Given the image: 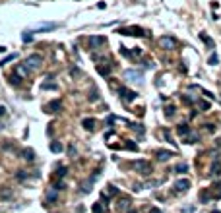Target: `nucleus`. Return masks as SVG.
<instances>
[{
  "label": "nucleus",
  "instance_id": "obj_1",
  "mask_svg": "<svg viewBox=\"0 0 221 213\" xmlns=\"http://www.w3.org/2000/svg\"><path fill=\"white\" fill-rule=\"evenodd\" d=\"M118 33L120 35H136V37H146L147 35L142 27H122V29H118Z\"/></svg>",
  "mask_w": 221,
  "mask_h": 213
},
{
  "label": "nucleus",
  "instance_id": "obj_2",
  "mask_svg": "<svg viewBox=\"0 0 221 213\" xmlns=\"http://www.w3.org/2000/svg\"><path fill=\"white\" fill-rule=\"evenodd\" d=\"M25 64L29 66V70H37L39 66L43 64V58H41V54H31V56H27V60H25Z\"/></svg>",
  "mask_w": 221,
  "mask_h": 213
},
{
  "label": "nucleus",
  "instance_id": "obj_3",
  "mask_svg": "<svg viewBox=\"0 0 221 213\" xmlns=\"http://www.w3.org/2000/svg\"><path fill=\"white\" fill-rule=\"evenodd\" d=\"M134 169H136V171H138V172H142L144 176L151 172V165H149V163H147V161H142V159L134 163Z\"/></svg>",
  "mask_w": 221,
  "mask_h": 213
},
{
  "label": "nucleus",
  "instance_id": "obj_4",
  "mask_svg": "<svg viewBox=\"0 0 221 213\" xmlns=\"http://www.w3.org/2000/svg\"><path fill=\"white\" fill-rule=\"evenodd\" d=\"M88 43H89V49H99V46H103L107 43V39L101 37V35H93V37L88 39Z\"/></svg>",
  "mask_w": 221,
  "mask_h": 213
},
{
  "label": "nucleus",
  "instance_id": "obj_5",
  "mask_svg": "<svg viewBox=\"0 0 221 213\" xmlns=\"http://www.w3.org/2000/svg\"><path fill=\"white\" fill-rule=\"evenodd\" d=\"M118 95L124 99L126 103H132L134 99H136V91H132V89H126V87H120V89H118Z\"/></svg>",
  "mask_w": 221,
  "mask_h": 213
},
{
  "label": "nucleus",
  "instance_id": "obj_6",
  "mask_svg": "<svg viewBox=\"0 0 221 213\" xmlns=\"http://www.w3.org/2000/svg\"><path fill=\"white\" fill-rule=\"evenodd\" d=\"M60 106H62V103H60L58 99H55V101H51L49 105H45V109H43V111L49 112V114H55V112L60 111Z\"/></svg>",
  "mask_w": 221,
  "mask_h": 213
},
{
  "label": "nucleus",
  "instance_id": "obj_7",
  "mask_svg": "<svg viewBox=\"0 0 221 213\" xmlns=\"http://www.w3.org/2000/svg\"><path fill=\"white\" fill-rule=\"evenodd\" d=\"M124 78H128L130 81H140V84H142V72H140V70H126L124 72Z\"/></svg>",
  "mask_w": 221,
  "mask_h": 213
},
{
  "label": "nucleus",
  "instance_id": "obj_8",
  "mask_svg": "<svg viewBox=\"0 0 221 213\" xmlns=\"http://www.w3.org/2000/svg\"><path fill=\"white\" fill-rule=\"evenodd\" d=\"M221 174V159L217 157H213V163H212V171H210V176H219Z\"/></svg>",
  "mask_w": 221,
  "mask_h": 213
},
{
  "label": "nucleus",
  "instance_id": "obj_9",
  "mask_svg": "<svg viewBox=\"0 0 221 213\" xmlns=\"http://www.w3.org/2000/svg\"><path fill=\"white\" fill-rule=\"evenodd\" d=\"M188 188H190V180H188V178H180V180L175 182V190L179 192V194H180V192H186Z\"/></svg>",
  "mask_w": 221,
  "mask_h": 213
},
{
  "label": "nucleus",
  "instance_id": "obj_10",
  "mask_svg": "<svg viewBox=\"0 0 221 213\" xmlns=\"http://www.w3.org/2000/svg\"><path fill=\"white\" fill-rule=\"evenodd\" d=\"M159 45H161L163 49H175L177 41L173 37H161V39H159Z\"/></svg>",
  "mask_w": 221,
  "mask_h": 213
},
{
  "label": "nucleus",
  "instance_id": "obj_11",
  "mask_svg": "<svg viewBox=\"0 0 221 213\" xmlns=\"http://www.w3.org/2000/svg\"><path fill=\"white\" fill-rule=\"evenodd\" d=\"M155 155H157V159H159V161H169L171 157H175V153H173V151H165V149L155 151Z\"/></svg>",
  "mask_w": 221,
  "mask_h": 213
},
{
  "label": "nucleus",
  "instance_id": "obj_12",
  "mask_svg": "<svg viewBox=\"0 0 221 213\" xmlns=\"http://www.w3.org/2000/svg\"><path fill=\"white\" fill-rule=\"evenodd\" d=\"M51 29H56V23H41V25L33 27L31 33H37V31H51Z\"/></svg>",
  "mask_w": 221,
  "mask_h": 213
},
{
  "label": "nucleus",
  "instance_id": "obj_13",
  "mask_svg": "<svg viewBox=\"0 0 221 213\" xmlns=\"http://www.w3.org/2000/svg\"><path fill=\"white\" fill-rule=\"evenodd\" d=\"M190 132H192V128H190L188 124H184V122L177 126V134H179V136H182V138H186V136H188Z\"/></svg>",
  "mask_w": 221,
  "mask_h": 213
},
{
  "label": "nucleus",
  "instance_id": "obj_14",
  "mask_svg": "<svg viewBox=\"0 0 221 213\" xmlns=\"http://www.w3.org/2000/svg\"><path fill=\"white\" fill-rule=\"evenodd\" d=\"M210 190H212L213 199H219V198H221V180H219V182H215V184H213Z\"/></svg>",
  "mask_w": 221,
  "mask_h": 213
},
{
  "label": "nucleus",
  "instance_id": "obj_15",
  "mask_svg": "<svg viewBox=\"0 0 221 213\" xmlns=\"http://www.w3.org/2000/svg\"><path fill=\"white\" fill-rule=\"evenodd\" d=\"M56 198H58V190H52V192H49V194H47V204L45 205H51V204H55L56 202Z\"/></svg>",
  "mask_w": 221,
  "mask_h": 213
},
{
  "label": "nucleus",
  "instance_id": "obj_16",
  "mask_svg": "<svg viewBox=\"0 0 221 213\" xmlns=\"http://www.w3.org/2000/svg\"><path fill=\"white\" fill-rule=\"evenodd\" d=\"M198 139H200V136L196 134V132H190V134L184 138V144H196Z\"/></svg>",
  "mask_w": 221,
  "mask_h": 213
},
{
  "label": "nucleus",
  "instance_id": "obj_17",
  "mask_svg": "<svg viewBox=\"0 0 221 213\" xmlns=\"http://www.w3.org/2000/svg\"><path fill=\"white\" fill-rule=\"evenodd\" d=\"M175 172H177V174H184V172H188V165H186V163H179V165L175 167Z\"/></svg>",
  "mask_w": 221,
  "mask_h": 213
},
{
  "label": "nucleus",
  "instance_id": "obj_18",
  "mask_svg": "<svg viewBox=\"0 0 221 213\" xmlns=\"http://www.w3.org/2000/svg\"><path fill=\"white\" fill-rule=\"evenodd\" d=\"M200 39H202V41L206 43V45L210 46V49H213V46H215V43H213V39H212V37H207L206 33H200Z\"/></svg>",
  "mask_w": 221,
  "mask_h": 213
},
{
  "label": "nucleus",
  "instance_id": "obj_19",
  "mask_svg": "<svg viewBox=\"0 0 221 213\" xmlns=\"http://www.w3.org/2000/svg\"><path fill=\"white\" fill-rule=\"evenodd\" d=\"M212 198H213V196H212V190H202V192H200V199H202L204 204H206V202H210Z\"/></svg>",
  "mask_w": 221,
  "mask_h": 213
},
{
  "label": "nucleus",
  "instance_id": "obj_20",
  "mask_svg": "<svg viewBox=\"0 0 221 213\" xmlns=\"http://www.w3.org/2000/svg\"><path fill=\"white\" fill-rule=\"evenodd\" d=\"M82 124H83V128H85V130H93V128H95V120H93V118H85Z\"/></svg>",
  "mask_w": 221,
  "mask_h": 213
},
{
  "label": "nucleus",
  "instance_id": "obj_21",
  "mask_svg": "<svg viewBox=\"0 0 221 213\" xmlns=\"http://www.w3.org/2000/svg\"><path fill=\"white\" fill-rule=\"evenodd\" d=\"M10 84L19 85V84H22V76H18V74H12V76H10Z\"/></svg>",
  "mask_w": 221,
  "mask_h": 213
},
{
  "label": "nucleus",
  "instance_id": "obj_22",
  "mask_svg": "<svg viewBox=\"0 0 221 213\" xmlns=\"http://www.w3.org/2000/svg\"><path fill=\"white\" fill-rule=\"evenodd\" d=\"M0 198L2 199H10L12 198V192H10L8 188H2V190H0Z\"/></svg>",
  "mask_w": 221,
  "mask_h": 213
},
{
  "label": "nucleus",
  "instance_id": "obj_23",
  "mask_svg": "<svg viewBox=\"0 0 221 213\" xmlns=\"http://www.w3.org/2000/svg\"><path fill=\"white\" fill-rule=\"evenodd\" d=\"M23 159H27V161H33V159H35V153H33L31 149H25V151H23Z\"/></svg>",
  "mask_w": 221,
  "mask_h": 213
},
{
  "label": "nucleus",
  "instance_id": "obj_24",
  "mask_svg": "<svg viewBox=\"0 0 221 213\" xmlns=\"http://www.w3.org/2000/svg\"><path fill=\"white\" fill-rule=\"evenodd\" d=\"M16 56H18V54H16V52H12V54H8V56H6V58H4V60H0V66H4V64H8V62H12V60H14V58H16Z\"/></svg>",
  "mask_w": 221,
  "mask_h": 213
},
{
  "label": "nucleus",
  "instance_id": "obj_25",
  "mask_svg": "<svg viewBox=\"0 0 221 213\" xmlns=\"http://www.w3.org/2000/svg\"><path fill=\"white\" fill-rule=\"evenodd\" d=\"M51 151H52V153H60V151H62V144L52 142V144H51Z\"/></svg>",
  "mask_w": 221,
  "mask_h": 213
},
{
  "label": "nucleus",
  "instance_id": "obj_26",
  "mask_svg": "<svg viewBox=\"0 0 221 213\" xmlns=\"http://www.w3.org/2000/svg\"><path fill=\"white\" fill-rule=\"evenodd\" d=\"M198 106L202 109V111H210V109H212V105H210L207 101H198Z\"/></svg>",
  "mask_w": 221,
  "mask_h": 213
},
{
  "label": "nucleus",
  "instance_id": "obj_27",
  "mask_svg": "<svg viewBox=\"0 0 221 213\" xmlns=\"http://www.w3.org/2000/svg\"><path fill=\"white\" fill-rule=\"evenodd\" d=\"M105 209H107V207H103L101 204H95V205H93V213H105Z\"/></svg>",
  "mask_w": 221,
  "mask_h": 213
},
{
  "label": "nucleus",
  "instance_id": "obj_28",
  "mask_svg": "<svg viewBox=\"0 0 221 213\" xmlns=\"http://www.w3.org/2000/svg\"><path fill=\"white\" fill-rule=\"evenodd\" d=\"M22 39H23V41H25V43H29V41H31V39H33V33H31V31H25V33H23V35H22Z\"/></svg>",
  "mask_w": 221,
  "mask_h": 213
},
{
  "label": "nucleus",
  "instance_id": "obj_29",
  "mask_svg": "<svg viewBox=\"0 0 221 213\" xmlns=\"http://www.w3.org/2000/svg\"><path fill=\"white\" fill-rule=\"evenodd\" d=\"M120 54H122V56H126V58H130V56H132V52H128V49H126V46H122V45H120Z\"/></svg>",
  "mask_w": 221,
  "mask_h": 213
},
{
  "label": "nucleus",
  "instance_id": "obj_30",
  "mask_svg": "<svg viewBox=\"0 0 221 213\" xmlns=\"http://www.w3.org/2000/svg\"><path fill=\"white\" fill-rule=\"evenodd\" d=\"M165 114H167V118L175 116V106H167V109H165Z\"/></svg>",
  "mask_w": 221,
  "mask_h": 213
},
{
  "label": "nucleus",
  "instance_id": "obj_31",
  "mask_svg": "<svg viewBox=\"0 0 221 213\" xmlns=\"http://www.w3.org/2000/svg\"><path fill=\"white\" fill-rule=\"evenodd\" d=\"M97 70H99V74H101V76H105V78L109 76V72H111L109 68H103V66H97Z\"/></svg>",
  "mask_w": 221,
  "mask_h": 213
},
{
  "label": "nucleus",
  "instance_id": "obj_32",
  "mask_svg": "<svg viewBox=\"0 0 221 213\" xmlns=\"http://www.w3.org/2000/svg\"><path fill=\"white\" fill-rule=\"evenodd\" d=\"M207 62H210V64H212V66H215L217 62H219V58H217V54H212V56H210V60H207Z\"/></svg>",
  "mask_w": 221,
  "mask_h": 213
},
{
  "label": "nucleus",
  "instance_id": "obj_33",
  "mask_svg": "<svg viewBox=\"0 0 221 213\" xmlns=\"http://www.w3.org/2000/svg\"><path fill=\"white\" fill-rule=\"evenodd\" d=\"M194 211H196V205H186L182 209V213H194Z\"/></svg>",
  "mask_w": 221,
  "mask_h": 213
},
{
  "label": "nucleus",
  "instance_id": "obj_34",
  "mask_svg": "<svg viewBox=\"0 0 221 213\" xmlns=\"http://www.w3.org/2000/svg\"><path fill=\"white\" fill-rule=\"evenodd\" d=\"M126 147H128V149H132V151H138V145L134 144V142H128V144H126Z\"/></svg>",
  "mask_w": 221,
  "mask_h": 213
},
{
  "label": "nucleus",
  "instance_id": "obj_35",
  "mask_svg": "<svg viewBox=\"0 0 221 213\" xmlns=\"http://www.w3.org/2000/svg\"><path fill=\"white\" fill-rule=\"evenodd\" d=\"M43 89H56V84H43Z\"/></svg>",
  "mask_w": 221,
  "mask_h": 213
},
{
  "label": "nucleus",
  "instance_id": "obj_36",
  "mask_svg": "<svg viewBox=\"0 0 221 213\" xmlns=\"http://www.w3.org/2000/svg\"><path fill=\"white\" fill-rule=\"evenodd\" d=\"M128 204H130L128 199H124V202H122V204H118V209H122V211H124V209L128 207Z\"/></svg>",
  "mask_w": 221,
  "mask_h": 213
},
{
  "label": "nucleus",
  "instance_id": "obj_37",
  "mask_svg": "<svg viewBox=\"0 0 221 213\" xmlns=\"http://www.w3.org/2000/svg\"><path fill=\"white\" fill-rule=\"evenodd\" d=\"M56 174H58V176H60V178H62V176H64V174H66V167H60V169H58V171H56Z\"/></svg>",
  "mask_w": 221,
  "mask_h": 213
},
{
  "label": "nucleus",
  "instance_id": "obj_38",
  "mask_svg": "<svg viewBox=\"0 0 221 213\" xmlns=\"http://www.w3.org/2000/svg\"><path fill=\"white\" fill-rule=\"evenodd\" d=\"M109 194L111 196H116V188H115V186H109Z\"/></svg>",
  "mask_w": 221,
  "mask_h": 213
},
{
  "label": "nucleus",
  "instance_id": "obj_39",
  "mask_svg": "<svg viewBox=\"0 0 221 213\" xmlns=\"http://www.w3.org/2000/svg\"><path fill=\"white\" fill-rule=\"evenodd\" d=\"M97 99H99V95H97V91H93L91 97H89V101H97Z\"/></svg>",
  "mask_w": 221,
  "mask_h": 213
},
{
  "label": "nucleus",
  "instance_id": "obj_40",
  "mask_svg": "<svg viewBox=\"0 0 221 213\" xmlns=\"http://www.w3.org/2000/svg\"><path fill=\"white\" fill-rule=\"evenodd\" d=\"M206 126H207V128H206L207 132H215V126H213V124H206Z\"/></svg>",
  "mask_w": 221,
  "mask_h": 213
},
{
  "label": "nucleus",
  "instance_id": "obj_41",
  "mask_svg": "<svg viewBox=\"0 0 221 213\" xmlns=\"http://www.w3.org/2000/svg\"><path fill=\"white\" fill-rule=\"evenodd\" d=\"M4 114H6V106L0 105V116H4Z\"/></svg>",
  "mask_w": 221,
  "mask_h": 213
},
{
  "label": "nucleus",
  "instance_id": "obj_42",
  "mask_svg": "<svg viewBox=\"0 0 221 213\" xmlns=\"http://www.w3.org/2000/svg\"><path fill=\"white\" fill-rule=\"evenodd\" d=\"M149 213H163V211H161V209H157V207H151V209H149Z\"/></svg>",
  "mask_w": 221,
  "mask_h": 213
},
{
  "label": "nucleus",
  "instance_id": "obj_43",
  "mask_svg": "<svg viewBox=\"0 0 221 213\" xmlns=\"http://www.w3.org/2000/svg\"><path fill=\"white\" fill-rule=\"evenodd\" d=\"M6 51V49H4V46H0V52H4Z\"/></svg>",
  "mask_w": 221,
  "mask_h": 213
},
{
  "label": "nucleus",
  "instance_id": "obj_44",
  "mask_svg": "<svg viewBox=\"0 0 221 213\" xmlns=\"http://www.w3.org/2000/svg\"><path fill=\"white\" fill-rule=\"evenodd\" d=\"M212 213H221V211H217V209H215V211H212Z\"/></svg>",
  "mask_w": 221,
  "mask_h": 213
}]
</instances>
